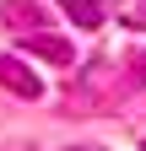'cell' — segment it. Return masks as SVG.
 I'll return each mask as SVG.
<instances>
[{
    "instance_id": "obj_5",
    "label": "cell",
    "mask_w": 146,
    "mask_h": 151,
    "mask_svg": "<svg viewBox=\"0 0 146 151\" xmlns=\"http://www.w3.org/2000/svg\"><path fill=\"white\" fill-rule=\"evenodd\" d=\"M0 16H6V22H16V27H38V11H33V0H6V11H0Z\"/></svg>"
},
{
    "instance_id": "obj_4",
    "label": "cell",
    "mask_w": 146,
    "mask_h": 151,
    "mask_svg": "<svg viewBox=\"0 0 146 151\" xmlns=\"http://www.w3.org/2000/svg\"><path fill=\"white\" fill-rule=\"evenodd\" d=\"M103 11H114L124 27H146V0H103Z\"/></svg>"
},
{
    "instance_id": "obj_7",
    "label": "cell",
    "mask_w": 146,
    "mask_h": 151,
    "mask_svg": "<svg viewBox=\"0 0 146 151\" xmlns=\"http://www.w3.org/2000/svg\"><path fill=\"white\" fill-rule=\"evenodd\" d=\"M70 151H103V146H70Z\"/></svg>"
},
{
    "instance_id": "obj_6",
    "label": "cell",
    "mask_w": 146,
    "mask_h": 151,
    "mask_svg": "<svg viewBox=\"0 0 146 151\" xmlns=\"http://www.w3.org/2000/svg\"><path fill=\"white\" fill-rule=\"evenodd\" d=\"M135 86H146V54L135 60Z\"/></svg>"
},
{
    "instance_id": "obj_2",
    "label": "cell",
    "mask_w": 146,
    "mask_h": 151,
    "mask_svg": "<svg viewBox=\"0 0 146 151\" xmlns=\"http://www.w3.org/2000/svg\"><path fill=\"white\" fill-rule=\"evenodd\" d=\"M16 38H22V49L43 54L49 65H70V43H65V38H54L49 27H27V32H16Z\"/></svg>"
},
{
    "instance_id": "obj_1",
    "label": "cell",
    "mask_w": 146,
    "mask_h": 151,
    "mask_svg": "<svg viewBox=\"0 0 146 151\" xmlns=\"http://www.w3.org/2000/svg\"><path fill=\"white\" fill-rule=\"evenodd\" d=\"M0 86H11L16 92V97H43V81H38V76H33L22 60H11V54H0Z\"/></svg>"
},
{
    "instance_id": "obj_3",
    "label": "cell",
    "mask_w": 146,
    "mask_h": 151,
    "mask_svg": "<svg viewBox=\"0 0 146 151\" xmlns=\"http://www.w3.org/2000/svg\"><path fill=\"white\" fill-rule=\"evenodd\" d=\"M60 6H65V16H70L81 32H98V27H103V16H108V11H103V0H60Z\"/></svg>"
}]
</instances>
